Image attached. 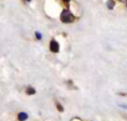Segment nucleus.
Segmentation results:
<instances>
[{
	"mask_svg": "<svg viewBox=\"0 0 127 121\" xmlns=\"http://www.w3.org/2000/svg\"><path fill=\"white\" fill-rule=\"evenodd\" d=\"M61 20L64 23H72L74 21V15L69 10H64L61 13Z\"/></svg>",
	"mask_w": 127,
	"mask_h": 121,
	"instance_id": "nucleus-1",
	"label": "nucleus"
},
{
	"mask_svg": "<svg viewBox=\"0 0 127 121\" xmlns=\"http://www.w3.org/2000/svg\"><path fill=\"white\" fill-rule=\"evenodd\" d=\"M59 49H60V46H59L57 41H56V40H51V42H50V50H51L52 52H57Z\"/></svg>",
	"mask_w": 127,
	"mask_h": 121,
	"instance_id": "nucleus-2",
	"label": "nucleus"
},
{
	"mask_svg": "<svg viewBox=\"0 0 127 121\" xmlns=\"http://www.w3.org/2000/svg\"><path fill=\"white\" fill-rule=\"evenodd\" d=\"M18 119H19L20 121H25V120L28 119V115H26V114H24V112H21V114H19V115H18Z\"/></svg>",
	"mask_w": 127,
	"mask_h": 121,
	"instance_id": "nucleus-3",
	"label": "nucleus"
},
{
	"mask_svg": "<svg viewBox=\"0 0 127 121\" xmlns=\"http://www.w3.org/2000/svg\"><path fill=\"white\" fill-rule=\"evenodd\" d=\"M107 8L108 9H113L115 8V1H113V0H108V1H107Z\"/></svg>",
	"mask_w": 127,
	"mask_h": 121,
	"instance_id": "nucleus-4",
	"label": "nucleus"
},
{
	"mask_svg": "<svg viewBox=\"0 0 127 121\" xmlns=\"http://www.w3.org/2000/svg\"><path fill=\"white\" fill-rule=\"evenodd\" d=\"M26 92H28L29 95H34V94H35V89H34V87H29V89L26 90Z\"/></svg>",
	"mask_w": 127,
	"mask_h": 121,
	"instance_id": "nucleus-5",
	"label": "nucleus"
},
{
	"mask_svg": "<svg viewBox=\"0 0 127 121\" xmlns=\"http://www.w3.org/2000/svg\"><path fill=\"white\" fill-rule=\"evenodd\" d=\"M35 36H36V39H37V40H40V39L42 38V35H41L40 33H36V34H35Z\"/></svg>",
	"mask_w": 127,
	"mask_h": 121,
	"instance_id": "nucleus-6",
	"label": "nucleus"
},
{
	"mask_svg": "<svg viewBox=\"0 0 127 121\" xmlns=\"http://www.w3.org/2000/svg\"><path fill=\"white\" fill-rule=\"evenodd\" d=\"M57 109H59V110H60V111H62V110H64V109H62V106H61V105H57Z\"/></svg>",
	"mask_w": 127,
	"mask_h": 121,
	"instance_id": "nucleus-7",
	"label": "nucleus"
},
{
	"mask_svg": "<svg viewBox=\"0 0 127 121\" xmlns=\"http://www.w3.org/2000/svg\"><path fill=\"white\" fill-rule=\"evenodd\" d=\"M64 1H65V3H69V1H70V0H64Z\"/></svg>",
	"mask_w": 127,
	"mask_h": 121,
	"instance_id": "nucleus-8",
	"label": "nucleus"
},
{
	"mask_svg": "<svg viewBox=\"0 0 127 121\" xmlns=\"http://www.w3.org/2000/svg\"><path fill=\"white\" fill-rule=\"evenodd\" d=\"M26 1H31V0H26Z\"/></svg>",
	"mask_w": 127,
	"mask_h": 121,
	"instance_id": "nucleus-9",
	"label": "nucleus"
}]
</instances>
